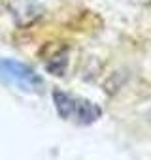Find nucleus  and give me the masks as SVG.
<instances>
[{
	"mask_svg": "<svg viewBox=\"0 0 151 160\" xmlns=\"http://www.w3.org/2000/svg\"><path fill=\"white\" fill-rule=\"evenodd\" d=\"M53 102L57 108L59 117L62 119H76L80 124H91L96 119H100L102 109L95 106L89 100H80L76 96H70L62 91H53Z\"/></svg>",
	"mask_w": 151,
	"mask_h": 160,
	"instance_id": "nucleus-1",
	"label": "nucleus"
},
{
	"mask_svg": "<svg viewBox=\"0 0 151 160\" xmlns=\"http://www.w3.org/2000/svg\"><path fill=\"white\" fill-rule=\"evenodd\" d=\"M0 77L8 83L17 85L23 91H40L44 81L42 77L27 64L19 62V60H12V58H2L0 60Z\"/></svg>",
	"mask_w": 151,
	"mask_h": 160,
	"instance_id": "nucleus-2",
	"label": "nucleus"
},
{
	"mask_svg": "<svg viewBox=\"0 0 151 160\" xmlns=\"http://www.w3.org/2000/svg\"><path fill=\"white\" fill-rule=\"evenodd\" d=\"M10 10L13 13L15 23L21 25V27H27V25L34 23L42 15V8L36 0H13L10 4Z\"/></svg>",
	"mask_w": 151,
	"mask_h": 160,
	"instance_id": "nucleus-3",
	"label": "nucleus"
},
{
	"mask_svg": "<svg viewBox=\"0 0 151 160\" xmlns=\"http://www.w3.org/2000/svg\"><path fill=\"white\" fill-rule=\"evenodd\" d=\"M66 49H62V53L60 55H55L53 57V60L51 62H47L45 66H47V70L51 72V73H57V75H62L64 73V68H66Z\"/></svg>",
	"mask_w": 151,
	"mask_h": 160,
	"instance_id": "nucleus-4",
	"label": "nucleus"
}]
</instances>
